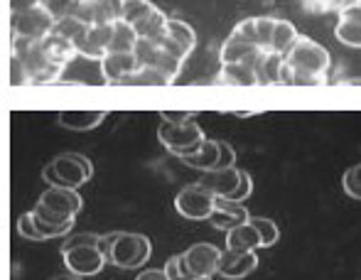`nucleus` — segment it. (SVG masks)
I'll return each mask as SVG.
<instances>
[{
    "label": "nucleus",
    "instance_id": "34",
    "mask_svg": "<svg viewBox=\"0 0 361 280\" xmlns=\"http://www.w3.org/2000/svg\"><path fill=\"white\" fill-rule=\"evenodd\" d=\"M251 224L256 226L258 236H261V246L263 248H271L278 243V238H281V231H278L276 221L273 219H266V217H251Z\"/></svg>",
    "mask_w": 361,
    "mask_h": 280
},
{
    "label": "nucleus",
    "instance_id": "20",
    "mask_svg": "<svg viewBox=\"0 0 361 280\" xmlns=\"http://www.w3.org/2000/svg\"><path fill=\"white\" fill-rule=\"evenodd\" d=\"M57 118L69 130H94L104 123L106 111H59Z\"/></svg>",
    "mask_w": 361,
    "mask_h": 280
},
{
    "label": "nucleus",
    "instance_id": "32",
    "mask_svg": "<svg viewBox=\"0 0 361 280\" xmlns=\"http://www.w3.org/2000/svg\"><path fill=\"white\" fill-rule=\"evenodd\" d=\"M86 28H89V25L81 23V20L76 18V15H69V18H62V20H57V23H54V30H52V32L76 44V39H79L81 35L86 32Z\"/></svg>",
    "mask_w": 361,
    "mask_h": 280
},
{
    "label": "nucleus",
    "instance_id": "30",
    "mask_svg": "<svg viewBox=\"0 0 361 280\" xmlns=\"http://www.w3.org/2000/svg\"><path fill=\"white\" fill-rule=\"evenodd\" d=\"M300 5L310 15H329V13L342 15L347 8L357 5V0H300Z\"/></svg>",
    "mask_w": 361,
    "mask_h": 280
},
{
    "label": "nucleus",
    "instance_id": "14",
    "mask_svg": "<svg viewBox=\"0 0 361 280\" xmlns=\"http://www.w3.org/2000/svg\"><path fill=\"white\" fill-rule=\"evenodd\" d=\"M37 202L42 207H47V209L59 212V214H64V217H74V219H76V214L81 212V207H84L79 192L69 190V187H47Z\"/></svg>",
    "mask_w": 361,
    "mask_h": 280
},
{
    "label": "nucleus",
    "instance_id": "26",
    "mask_svg": "<svg viewBox=\"0 0 361 280\" xmlns=\"http://www.w3.org/2000/svg\"><path fill=\"white\" fill-rule=\"evenodd\" d=\"M140 37L138 32H135L133 25L123 23V20H118L116 23V35H114V42H111V52H121V54H133L135 47H138Z\"/></svg>",
    "mask_w": 361,
    "mask_h": 280
},
{
    "label": "nucleus",
    "instance_id": "18",
    "mask_svg": "<svg viewBox=\"0 0 361 280\" xmlns=\"http://www.w3.org/2000/svg\"><path fill=\"white\" fill-rule=\"evenodd\" d=\"M209 221L214 224L216 229H221V231H231V229L251 221V214H248V209L243 205H238V202L216 200V209L212 214Z\"/></svg>",
    "mask_w": 361,
    "mask_h": 280
},
{
    "label": "nucleus",
    "instance_id": "27",
    "mask_svg": "<svg viewBox=\"0 0 361 280\" xmlns=\"http://www.w3.org/2000/svg\"><path fill=\"white\" fill-rule=\"evenodd\" d=\"M167 35H170V37L175 39L180 47H185L187 54L195 52L197 32H195V28H192L190 23H185V20H177V18H170V23H167Z\"/></svg>",
    "mask_w": 361,
    "mask_h": 280
},
{
    "label": "nucleus",
    "instance_id": "35",
    "mask_svg": "<svg viewBox=\"0 0 361 280\" xmlns=\"http://www.w3.org/2000/svg\"><path fill=\"white\" fill-rule=\"evenodd\" d=\"M276 20L278 18H268V15H261L256 18V42L263 52L271 49V42H273V32H276Z\"/></svg>",
    "mask_w": 361,
    "mask_h": 280
},
{
    "label": "nucleus",
    "instance_id": "45",
    "mask_svg": "<svg viewBox=\"0 0 361 280\" xmlns=\"http://www.w3.org/2000/svg\"><path fill=\"white\" fill-rule=\"evenodd\" d=\"M197 111H160V118L162 123H172V126H180L187 123V121H195Z\"/></svg>",
    "mask_w": 361,
    "mask_h": 280
},
{
    "label": "nucleus",
    "instance_id": "11",
    "mask_svg": "<svg viewBox=\"0 0 361 280\" xmlns=\"http://www.w3.org/2000/svg\"><path fill=\"white\" fill-rule=\"evenodd\" d=\"M263 57H266V52L261 47H256L251 42H243V39L233 37V35H228V39L221 44V52H219L221 64H246V67L253 69H258Z\"/></svg>",
    "mask_w": 361,
    "mask_h": 280
},
{
    "label": "nucleus",
    "instance_id": "22",
    "mask_svg": "<svg viewBox=\"0 0 361 280\" xmlns=\"http://www.w3.org/2000/svg\"><path fill=\"white\" fill-rule=\"evenodd\" d=\"M42 49L54 64H62V67L72 64L74 59L79 57V52H76V44L69 42V39H64V37H59V35H54V32L47 35V37L42 39Z\"/></svg>",
    "mask_w": 361,
    "mask_h": 280
},
{
    "label": "nucleus",
    "instance_id": "49",
    "mask_svg": "<svg viewBox=\"0 0 361 280\" xmlns=\"http://www.w3.org/2000/svg\"><path fill=\"white\" fill-rule=\"evenodd\" d=\"M52 280H81V278L74 276V273H67V276H54Z\"/></svg>",
    "mask_w": 361,
    "mask_h": 280
},
{
    "label": "nucleus",
    "instance_id": "1",
    "mask_svg": "<svg viewBox=\"0 0 361 280\" xmlns=\"http://www.w3.org/2000/svg\"><path fill=\"white\" fill-rule=\"evenodd\" d=\"M286 64L290 69V86H324L332 67L329 52L314 39L300 35L293 49L286 54Z\"/></svg>",
    "mask_w": 361,
    "mask_h": 280
},
{
    "label": "nucleus",
    "instance_id": "40",
    "mask_svg": "<svg viewBox=\"0 0 361 280\" xmlns=\"http://www.w3.org/2000/svg\"><path fill=\"white\" fill-rule=\"evenodd\" d=\"M165 273L170 280H197L190 271H187L185 261H182V253L180 256H172L170 261L165 263Z\"/></svg>",
    "mask_w": 361,
    "mask_h": 280
},
{
    "label": "nucleus",
    "instance_id": "16",
    "mask_svg": "<svg viewBox=\"0 0 361 280\" xmlns=\"http://www.w3.org/2000/svg\"><path fill=\"white\" fill-rule=\"evenodd\" d=\"M140 69L135 54H121V52H109L101 59V74L111 86H121V81L128 79L130 74Z\"/></svg>",
    "mask_w": 361,
    "mask_h": 280
},
{
    "label": "nucleus",
    "instance_id": "6",
    "mask_svg": "<svg viewBox=\"0 0 361 280\" xmlns=\"http://www.w3.org/2000/svg\"><path fill=\"white\" fill-rule=\"evenodd\" d=\"M175 209L185 219H192V221H207L216 209V197L202 190L195 182V185L180 190V195L175 197Z\"/></svg>",
    "mask_w": 361,
    "mask_h": 280
},
{
    "label": "nucleus",
    "instance_id": "4",
    "mask_svg": "<svg viewBox=\"0 0 361 280\" xmlns=\"http://www.w3.org/2000/svg\"><path fill=\"white\" fill-rule=\"evenodd\" d=\"M157 140L165 145L167 152H172L175 157L185 160V157L200 152V147H202V142L207 140V135L195 121H187V123H180V126L162 123L160 128H157Z\"/></svg>",
    "mask_w": 361,
    "mask_h": 280
},
{
    "label": "nucleus",
    "instance_id": "24",
    "mask_svg": "<svg viewBox=\"0 0 361 280\" xmlns=\"http://www.w3.org/2000/svg\"><path fill=\"white\" fill-rule=\"evenodd\" d=\"M167 23H170V18H167L160 8H155L145 20H140V23L135 25V32H138L140 39H152V42H157V39L167 35Z\"/></svg>",
    "mask_w": 361,
    "mask_h": 280
},
{
    "label": "nucleus",
    "instance_id": "38",
    "mask_svg": "<svg viewBox=\"0 0 361 280\" xmlns=\"http://www.w3.org/2000/svg\"><path fill=\"white\" fill-rule=\"evenodd\" d=\"M18 233L27 241H44V236L39 233L37 224H35V214L32 212H25L23 217L18 219Z\"/></svg>",
    "mask_w": 361,
    "mask_h": 280
},
{
    "label": "nucleus",
    "instance_id": "5",
    "mask_svg": "<svg viewBox=\"0 0 361 280\" xmlns=\"http://www.w3.org/2000/svg\"><path fill=\"white\" fill-rule=\"evenodd\" d=\"M10 28H13V37L42 42L47 35H52L54 18L37 3V5H32V8H27V10L13 13V18H10Z\"/></svg>",
    "mask_w": 361,
    "mask_h": 280
},
{
    "label": "nucleus",
    "instance_id": "48",
    "mask_svg": "<svg viewBox=\"0 0 361 280\" xmlns=\"http://www.w3.org/2000/svg\"><path fill=\"white\" fill-rule=\"evenodd\" d=\"M339 84H344V86H361V79H342Z\"/></svg>",
    "mask_w": 361,
    "mask_h": 280
},
{
    "label": "nucleus",
    "instance_id": "47",
    "mask_svg": "<svg viewBox=\"0 0 361 280\" xmlns=\"http://www.w3.org/2000/svg\"><path fill=\"white\" fill-rule=\"evenodd\" d=\"M135 280H170L165 273V268H150V271H143Z\"/></svg>",
    "mask_w": 361,
    "mask_h": 280
},
{
    "label": "nucleus",
    "instance_id": "8",
    "mask_svg": "<svg viewBox=\"0 0 361 280\" xmlns=\"http://www.w3.org/2000/svg\"><path fill=\"white\" fill-rule=\"evenodd\" d=\"M114 35H116V23L114 25H89L86 32L76 39V52L79 57H86V59H101L111 52V42H114Z\"/></svg>",
    "mask_w": 361,
    "mask_h": 280
},
{
    "label": "nucleus",
    "instance_id": "31",
    "mask_svg": "<svg viewBox=\"0 0 361 280\" xmlns=\"http://www.w3.org/2000/svg\"><path fill=\"white\" fill-rule=\"evenodd\" d=\"M123 5L126 0H94V8H96V23L101 25H114L123 18Z\"/></svg>",
    "mask_w": 361,
    "mask_h": 280
},
{
    "label": "nucleus",
    "instance_id": "7",
    "mask_svg": "<svg viewBox=\"0 0 361 280\" xmlns=\"http://www.w3.org/2000/svg\"><path fill=\"white\" fill-rule=\"evenodd\" d=\"M52 167L57 172L62 187H69V190H79L94 175L91 162L84 155H79V152H62V155H57L52 160Z\"/></svg>",
    "mask_w": 361,
    "mask_h": 280
},
{
    "label": "nucleus",
    "instance_id": "19",
    "mask_svg": "<svg viewBox=\"0 0 361 280\" xmlns=\"http://www.w3.org/2000/svg\"><path fill=\"white\" fill-rule=\"evenodd\" d=\"M214 84H224V86H261V81H258V74H256V69H253V67H246V64H221Z\"/></svg>",
    "mask_w": 361,
    "mask_h": 280
},
{
    "label": "nucleus",
    "instance_id": "29",
    "mask_svg": "<svg viewBox=\"0 0 361 280\" xmlns=\"http://www.w3.org/2000/svg\"><path fill=\"white\" fill-rule=\"evenodd\" d=\"M172 81L155 67H140L135 74L121 81V86H170Z\"/></svg>",
    "mask_w": 361,
    "mask_h": 280
},
{
    "label": "nucleus",
    "instance_id": "17",
    "mask_svg": "<svg viewBox=\"0 0 361 280\" xmlns=\"http://www.w3.org/2000/svg\"><path fill=\"white\" fill-rule=\"evenodd\" d=\"M334 37L342 44L352 49H361V8L352 5L339 15L337 25H334Z\"/></svg>",
    "mask_w": 361,
    "mask_h": 280
},
{
    "label": "nucleus",
    "instance_id": "42",
    "mask_svg": "<svg viewBox=\"0 0 361 280\" xmlns=\"http://www.w3.org/2000/svg\"><path fill=\"white\" fill-rule=\"evenodd\" d=\"M99 238L101 233H74V236H69L67 241L62 243V251H67V248H76V246H99Z\"/></svg>",
    "mask_w": 361,
    "mask_h": 280
},
{
    "label": "nucleus",
    "instance_id": "39",
    "mask_svg": "<svg viewBox=\"0 0 361 280\" xmlns=\"http://www.w3.org/2000/svg\"><path fill=\"white\" fill-rule=\"evenodd\" d=\"M10 86L13 89H23V86H32L30 74L25 69V64L18 57H10Z\"/></svg>",
    "mask_w": 361,
    "mask_h": 280
},
{
    "label": "nucleus",
    "instance_id": "21",
    "mask_svg": "<svg viewBox=\"0 0 361 280\" xmlns=\"http://www.w3.org/2000/svg\"><path fill=\"white\" fill-rule=\"evenodd\" d=\"M226 248H228V251H241V253L263 248L256 226L248 221V224H241V226L231 229V231H226Z\"/></svg>",
    "mask_w": 361,
    "mask_h": 280
},
{
    "label": "nucleus",
    "instance_id": "3",
    "mask_svg": "<svg viewBox=\"0 0 361 280\" xmlns=\"http://www.w3.org/2000/svg\"><path fill=\"white\" fill-rule=\"evenodd\" d=\"M150 238L143 233H128V231H116V238L111 243V251L106 256V261L116 268H140L143 263L150 261Z\"/></svg>",
    "mask_w": 361,
    "mask_h": 280
},
{
    "label": "nucleus",
    "instance_id": "43",
    "mask_svg": "<svg viewBox=\"0 0 361 280\" xmlns=\"http://www.w3.org/2000/svg\"><path fill=\"white\" fill-rule=\"evenodd\" d=\"M251 192H253V180H251V175H248L246 170H241V182H238V187H236V192H233L231 197H228V202H246L248 197H251Z\"/></svg>",
    "mask_w": 361,
    "mask_h": 280
},
{
    "label": "nucleus",
    "instance_id": "2",
    "mask_svg": "<svg viewBox=\"0 0 361 280\" xmlns=\"http://www.w3.org/2000/svg\"><path fill=\"white\" fill-rule=\"evenodd\" d=\"M13 57H18L25 64L30 74L32 86H47L57 84L62 79V64H54L52 59L44 54L42 42H32V39H18L13 37Z\"/></svg>",
    "mask_w": 361,
    "mask_h": 280
},
{
    "label": "nucleus",
    "instance_id": "46",
    "mask_svg": "<svg viewBox=\"0 0 361 280\" xmlns=\"http://www.w3.org/2000/svg\"><path fill=\"white\" fill-rule=\"evenodd\" d=\"M74 15L81 20V23H86V25H94V20H96V8H94V0H79V5H76Z\"/></svg>",
    "mask_w": 361,
    "mask_h": 280
},
{
    "label": "nucleus",
    "instance_id": "36",
    "mask_svg": "<svg viewBox=\"0 0 361 280\" xmlns=\"http://www.w3.org/2000/svg\"><path fill=\"white\" fill-rule=\"evenodd\" d=\"M39 5H42V8L47 10V13L54 18V23H57V20L74 15V10H76V5H79V0H39Z\"/></svg>",
    "mask_w": 361,
    "mask_h": 280
},
{
    "label": "nucleus",
    "instance_id": "15",
    "mask_svg": "<svg viewBox=\"0 0 361 280\" xmlns=\"http://www.w3.org/2000/svg\"><path fill=\"white\" fill-rule=\"evenodd\" d=\"M32 214H35V224H37L44 241H47V238L67 236V233L74 229V217H64V214H59V212H52V209H47V207L39 205V202L32 207Z\"/></svg>",
    "mask_w": 361,
    "mask_h": 280
},
{
    "label": "nucleus",
    "instance_id": "28",
    "mask_svg": "<svg viewBox=\"0 0 361 280\" xmlns=\"http://www.w3.org/2000/svg\"><path fill=\"white\" fill-rule=\"evenodd\" d=\"M281 71H283V57L266 52L263 62L258 64L256 74H258V81H261V86H281Z\"/></svg>",
    "mask_w": 361,
    "mask_h": 280
},
{
    "label": "nucleus",
    "instance_id": "25",
    "mask_svg": "<svg viewBox=\"0 0 361 280\" xmlns=\"http://www.w3.org/2000/svg\"><path fill=\"white\" fill-rule=\"evenodd\" d=\"M185 165L190 167H197V170L202 172H209V170H216V162H219V140H209L207 138L202 142L200 152H195V155L185 157Z\"/></svg>",
    "mask_w": 361,
    "mask_h": 280
},
{
    "label": "nucleus",
    "instance_id": "37",
    "mask_svg": "<svg viewBox=\"0 0 361 280\" xmlns=\"http://www.w3.org/2000/svg\"><path fill=\"white\" fill-rule=\"evenodd\" d=\"M342 187L352 200H359L361 202V162L354 167H349L342 177Z\"/></svg>",
    "mask_w": 361,
    "mask_h": 280
},
{
    "label": "nucleus",
    "instance_id": "44",
    "mask_svg": "<svg viewBox=\"0 0 361 280\" xmlns=\"http://www.w3.org/2000/svg\"><path fill=\"white\" fill-rule=\"evenodd\" d=\"M224 167H236V150H233V145H228L226 140H219L216 170H224Z\"/></svg>",
    "mask_w": 361,
    "mask_h": 280
},
{
    "label": "nucleus",
    "instance_id": "12",
    "mask_svg": "<svg viewBox=\"0 0 361 280\" xmlns=\"http://www.w3.org/2000/svg\"><path fill=\"white\" fill-rule=\"evenodd\" d=\"M238 182H241V170L238 167H224V170L204 172L197 185L209 192V195H214L216 200H228L236 192Z\"/></svg>",
    "mask_w": 361,
    "mask_h": 280
},
{
    "label": "nucleus",
    "instance_id": "33",
    "mask_svg": "<svg viewBox=\"0 0 361 280\" xmlns=\"http://www.w3.org/2000/svg\"><path fill=\"white\" fill-rule=\"evenodd\" d=\"M157 5H152L150 0H126V5H123V23H128V25H138L140 20H145L147 15L155 10Z\"/></svg>",
    "mask_w": 361,
    "mask_h": 280
},
{
    "label": "nucleus",
    "instance_id": "10",
    "mask_svg": "<svg viewBox=\"0 0 361 280\" xmlns=\"http://www.w3.org/2000/svg\"><path fill=\"white\" fill-rule=\"evenodd\" d=\"M187 271L195 278H212L219 271V261H221V251L212 243H195L182 253Z\"/></svg>",
    "mask_w": 361,
    "mask_h": 280
},
{
    "label": "nucleus",
    "instance_id": "51",
    "mask_svg": "<svg viewBox=\"0 0 361 280\" xmlns=\"http://www.w3.org/2000/svg\"><path fill=\"white\" fill-rule=\"evenodd\" d=\"M357 5H359V8H361V0H357Z\"/></svg>",
    "mask_w": 361,
    "mask_h": 280
},
{
    "label": "nucleus",
    "instance_id": "9",
    "mask_svg": "<svg viewBox=\"0 0 361 280\" xmlns=\"http://www.w3.org/2000/svg\"><path fill=\"white\" fill-rule=\"evenodd\" d=\"M62 258H64V266H67L69 273L79 278H86V276H96V273L104 271L106 256L101 253L99 246H76V248H67L62 251Z\"/></svg>",
    "mask_w": 361,
    "mask_h": 280
},
{
    "label": "nucleus",
    "instance_id": "41",
    "mask_svg": "<svg viewBox=\"0 0 361 280\" xmlns=\"http://www.w3.org/2000/svg\"><path fill=\"white\" fill-rule=\"evenodd\" d=\"M233 37H238V39H243V42H251V44H256L258 47V42H256V18H248V20H241V23L233 28Z\"/></svg>",
    "mask_w": 361,
    "mask_h": 280
},
{
    "label": "nucleus",
    "instance_id": "13",
    "mask_svg": "<svg viewBox=\"0 0 361 280\" xmlns=\"http://www.w3.org/2000/svg\"><path fill=\"white\" fill-rule=\"evenodd\" d=\"M258 268V256L256 251H221V261H219V276L228 278V280H241L246 276H251Z\"/></svg>",
    "mask_w": 361,
    "mask_h": 280
},
{
    "label": "nucleus",
    "instance_id": "23",
    "mask_svg": "<svg viewBox=\"0 0 361 280\" xmlns=\"http://www.w3.org/2000/svg\"><path fill=\"white\" fill-rule=\"evenodd\" d=\"M298 28H295L290 20H276V32H273V42L268 54H278V57H286L293 49V44L298 42Z\"/></svg>",
    "mask_w": 361,
    "mask_h": 280
},
{
    "label": "nucleus",
    "instance_id": "50",
    "mask_svg": "<svg viewBox=\"0 0 361 280\" xmlns=\"http://www.w3.org/2000/svg\"><path fill=\"white\" fill-rule=\"evenodd\" d=\"M197 280H212V278H197Z\"/></svg>",
    "mask_w": 361,
    "mask_h": 280
}]
</instances>
